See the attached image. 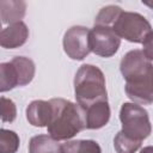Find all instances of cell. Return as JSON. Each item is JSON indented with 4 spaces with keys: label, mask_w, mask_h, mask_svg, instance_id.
<instances>
[{
    "label": "cell",
    "mask_w": 153,
    "mask_h": 153,
    "mask_svg": "<svg viewBox=\"0 0 153 153\" xmlns=\"http://www.w3.org/2000/svg\"><path fill=\"white\" fill-rule=\"evenodd\" d=\"M120 71L126 80V93L139 105L153 104V65L142 50L128 51L121 60Z\"/></svg>",
    "instance_id": "1"
},
{
    "label": "cell",
    "mask_w": 153,
    "mask_h": 153,
    "mask_svg": "<svg viewBox=\"0 0 153 153\" xmlns=\"http://www.w3.org/2000/svg\"><path fill=\"white\" fill-rule=\"evenodd\" d=\"M50 103L53 115L47 130L53 139L57 141L69 140L86 129L85 114L78 104L63 98H53Z\"/></svg>",
    "instance_id": "2"
},
{
    "label": "cell",
    "mask_w": 153,
    "mask_h": 153,
    "mask_svg": "<svg viewBox=\"0 0 153 153\" xmlns=\"http://www.w3.org/2000/svg\"><path fill=\"white\" fill-rule=\"evenodd\" d=\"M74 93L76 104L82 110L97 102L108 100L103 72L93 65L80 66L74 76Z\"/></svg>",
    "instance_id": "3"
},
{
    "label": "cell",
    "mask_w": 153,
    "mask_h": 153,
    "mask_svg": "<svg viewBox=\"0 0 153 153\" xmlns=\"http://www.w3.org/2000/svg\"><path fill=\"white\" fill-rule=\"evenodd\" d=\"M122 133L133 140L142 142L152 131L148 112L136 103H123L120 110Z\"/></svg>",
    "instance_id": "4"
},
{
    "label": "cell",
    "mask_w": 153,
    "mask_h": 153,
    "mask_svg": "<svg viewBox=\"0 0 153 153\" xmlns=\"http://www.w3.org/2000/svg\"><path fill=\"white\" fill-rule=\"evenodd\" d=\"M111 27L120 38H124L131 43H142L145 37L152 31L149 22L143 16L126 11L120 14Z\"/></svg>",
    "instance_id": "5"
},
{
    "label": "cell",
    "mask_w": 153,
    "mask_h": 153,
    "mask_svg": "<svg viewBox=\"0 0 153 153\" xmlns=\"http://www.w3.org/2000/svg\"><path fill=\"white\" fill-rule=\"evenodd\" d=\"M121 45V38L110 26L94 25L90 30V49L98 56L111 57Z\"/></svg>",
    "instance_id": "6"
},
{
    "label": "cell",
    "mask_w": 153,
    "mask_h": 153,
    "mask_svg": "<svg viewBox=\"0 0 153 153\" xmlns=\"http://www.w3.org/2000/svg\"><path fill=\"white\" fill-rule=\"evenodd\" d=\"M63 50L72 60H84L90 53V30L75 25L69 27L63 36Z\"/></svg>",
    "instance_id": "7"
},
{
    "label": "cell",
    "mask_w": 153,
    "mask_h": 153,
    "mask_svg": "<svg viewBox=\"0 0 153 153\" xmlns=\"http://www.w3.org/2000/svg\"><path fill=\"white\" fill-rule=\"evenodd\" d=\"M29 38V29L24 22L10 24L4 27L0 33V44L6 49H16L22 47Z\"/></svg>",
    "instance_id": "8"
},
{
    "label": "cell",
    "mask_w": 153,
    "mask_h": 153,
    "mask_svg": "<svg viewBox=\"0 0 153 153\" xmlns=\"http://www.w3.org/2000/svg\"><path fill=\"white\" fill-rule=\"evenodd\" d=\"M84 114L86 129H100L108 124L111 111L108 100H100L84 109Z\"/></svg>",
    "instance_id": "9"
},
{
    "label": "cell",
    "mask_w": 153,
    "mask_h": 153,
    "mask_svg": "<svg viewBox=\"0 0 153 153\" xmlns=\"http://www.w3.org/2000/svg\"><path fill=\"white\" fill-rule=\"evenodd\" d=\"M53 115L50 100H33L26 108V120L33 127H48Z\"/></svg>",
    "instance_id": "10"
},
{
    "label": "cell",
    "mask_w": 153,
    "mask_h": 153,
    "mask_svg": "<svg viewBox=\"0 0 153 153\" xmlns=\"http://www.w3.org/2000/svg\"><path fill=\"white\" fill-rule=\"evenodd\" d=\"M26 4L24 1L2 0L0 1V14L4 24H13L22 22L20 19L25 16Z\"/></svg>",
    "instance_id": "11"
},
{
    "label": "cell",
    "mask_w": 153,
    "mask_h": 153,
    "mask_svg": "<svg viewBox=\"0 0 153 153\" xmlns=\"http://www.w3.org/2000/svg\"><path fill=\"white\" fill-rule=\"evenodd\" d=\"M29 153H62V145L50 135H36L30 139Z\"/></svg>",
    "instance_id": "12"
},
{
    "label": "cell",
    "mask_w": 153,
    "mask_h": 153,
    "mask_svg": "<svg viewBox=\"0 0 153 153\" xmlns=\"http://www.w3.org/2000/svg\"><path fill=\"white\" fill-rule=\"evenodd\" d=\"M11 62L13 63L18 73L19 86H25L30 84L35 76V71H36L33 61L25 56H16L11 60Z\"/></svg>",
    "instance_id": "13"
},
{
    "label": "cell",
    "mask_w": 153,
    "mask_h": 153,
    "mask_svg": "<svg viewBox=\"0 0 153 153\" xmlns=\"http://www.w3.org/2000/svg\"><path fill=\"white\" fill-rule=\"evenodd\" d=\"M17 86H19V78L13 63L2 62L0 65V91L6 92Z\"/></svg>",
    "instance_id": "14"
},
{
    "label": "cell",
    "mask_w": 153,
    "mask_h": 153,
    "mask_svg": "<svg viewBox=\"0 0 153 153\" xmlns=\"http://www.w3.org/2000/svg\"><path fill=\"white\" fill-rule=\"evenodd\" d=\"M62 153H102L94 140H73L62 145Z\"/></svg>",
    "instance_id": "15"
},
{
    "label": "cell",
    "mask_w": 153,
    "mask_h": 153,
    "mask_svg": "<svg viewBox=\"0 0 153 153\" xmlns=\"http://www.w3.org/2000/svg\"><path fill=\"white\" fill-rule=\"evenodd\" d=\"M123 12V10L120 6L116 5H109L98 12L94 19V25H102V26H112L116 19L120 17V14Z\"/></svg>",
    "instance_id": "16"
},
{
    "label": "cell",
    "mask_w": 153,
    "mask_h": 153,
    "mask_svg": "<svg viewBox=\"0 0 153 153\" xmlns=\"http://www.w3.org/2000/svg\"><path fill=\"white\" fill-rule=\"evenodd\" d=\"M19 148V136L8 129L0 130V153H16Z\"/></svg>",
    "instance_id": "17"
},
{
    "label": "cell",
    "mask_w": 153,
    "mask_h": 153,
    "mask_svg": "<svg viewBox=\"0 0 153 153\" xmlns=\"http://www.w3.org/2000/svg\"><path fill=\"white\" fill-rule=\"evenodd\" d=\"M114 147L117 153H135L141 147V142L130 139L122 131H118L114 139Z\"/></svg>",
    "instance_id": "18"
},
{
    "label": "cell",
    "mask_w": 153,
    "mask_h": 153,
    "mask_svg": "<svg viewBox=\"0 0 153 153\" xmlns=\"http://www.w3.org/2000/svg\"><path fill=\"white\" fill-rule=\"evenodd\" d=\"M17 117V108L13 100L1 97V121L2 122H13Z\"/></svg>",
    "instance_id": "19"
},
{
    "label": "cell",
    "mask_w": 153,
    "mask_h": 153,
    "mask_svg": "<svg viewBox=\"0 0 153 153\" xmlns=\"http://www.w3.org/2000/svg\"><path fill=\"white\" fill-rule=\"evenodd\" d=\"M142 53L147 60L153 62V31H151L142 41Z\"/></svg>",
    "instance_id": "20"
},
{
    "label": "cell",
    "mask_w": 153,
    "mask_h": 153,
    "mask_svg": "<svg viewBox=\"0 0 153 153\" xmlns=\"http://www.w3.org/2000/svg\"><path fill=\"white\" fill-rule=\"evenodd\" d=\"M140 153H153V146H146V147H143L140 151Z\"/></svg>",
    "instance_id": "21"
},
{
    "label": "cell",
    "mask_w": 153,
    "mask_h": 153,
    "mask_svg": "<svg viewBox=\"0 0 153 153\" xmlns=\"http://www.w3.org/2000/svg\"><path fill=\"white\" fill-rule=\"evenodd\" d=\"M142 4H143V5H146V6H148L149 8H152V10H153V1H142Z\"/></svg>",
    "instance_id": "22"
}]
</instances>
